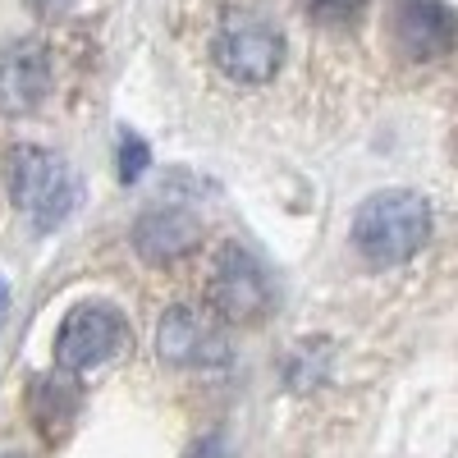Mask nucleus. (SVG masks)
I'll return each instance as SVG.
<instances>
[{
	"label": "nucleus",
	"mask_w": 458,
	"mask_h": 458,
	"mask_svg": "<svg viewBox=\"0 0 458 458\" xmlns=\"http://www.w3.org/2000/svg\"><path fill=\"white\" fill-rule=\"evenodd\" d=\"M142 170H147V142L133 138V133H124V142H120V179L133 183Z\"/></svg>",
	"instance_id": "11"
},
{
	"label": "nucleus",
	"mask_w": 458,
	"mask_h": 458,
	"mask_svg": "<svg viewBox=\"0 0 458 458\" xmlns=\"http://www.w3.org/2000/svg\"><path fill=\"white\" fill-rule=\"evenodd\" d=\"M0 458H23V454H0Z\"/></svg>",
	"instance_id": "16"
},
{
	"label": "nucleus",
	"mask_w": 458,
	"mask_h": 458,
	"mask_svg": "<svg viewBox=\"0 0 458 458\" xmlns=\"http://www.w3.org/2000/svg\"><path fill=\"white\" fill-rule=\"evenodd\" d=\"M28 5H32L37 14H47V10H55V0H28Z\"/></svg>",
	"instance_id": "15"
},
{
	"label": "nucleus",
	"mask_w": 458,
	"mask_h": 458,
	"mask_svg": "<svg viewBox=\"0 0 458 458\" xmlns=\"http://www.w3.org/2000/svg\"><path fill=\"white\" fill-rule=\"evenodd\" d=\"M5 312H10V284H5V276H0V321H5Z\"/></svg>",
	"instance_id": "14"
},
{
	"label": "nucleus",
	"mask_w": 458,
	"mask_h": 458,
	"mask_svg": "<svg viewBox=\"0 0 458 458\" xmlns=\"http://www.w3.org/2000/svg\"><path fill=\"white\" fill-rule=\"evenodd\" d=\"M10 193L14 207L28 216L32 229H55L73 216L79 207V174L64 157L47 147H14V161H10Z\"/></svg>",
	"instance_id": "2"
},
{
	"label": "nucleus",
	"mask_w": 458,
	"mask_h": 458,
	"mask_svg": "<svg viewBox=\"0 0 458 458\" xmlns=\"http://www.w3.org/2000/svg\"><path fill=\"white\" fill-rule=\"evenodd\" d=\"M188 458H229V440L220 431H211V436H202L193 445V454H188Z\"/></svg>",
	"instance_id": "13"
},
{
	"label": "nucleus",
	"mask_w": 458,
	"mask_h": 458,
	"mask_svg": "<svg viewBox=\"0 0 458 458\" xmlns=\"http://www.w3.org/2000/svg\"><path fill=\"white\" fill-rule=\"evenodd\" d=\"M79 390H73V380L64 376H37L32 380V394H28V408H32V422L42 431V440H64L73 417H79Z\"/></svg>",
	"instance_id": "10"
},
{
	"label": "nucleus",
	"mask_w": 458,
	"mask_h": 458,
	"mask_svg": "<svg viewBox=\"0 0 458 458\" xmlns=\"http://www.w3.org/2000/svg\"><path fill=\"white\" fill-rule=\"evenodd\" d=\"M198 243H202V225L188 216V211H174V207L147 211V216L133 225V248H138V257L151 261V266L179 261V257L193 252Z\"/></svg>",
	"instance_id": "9"
},
{
	"label": "nucleus",
	"mask_w": 458,
	"mask_h": 458,
	"mask_svg": "<svg viewBox=\"0 0 458 458\" xmlns=\"http://www.w3.org/2000/svg\"><path fill=\"white\" fill-rule=\"evenodd\" d=\"M157 353L170 367H220L229 358V344L193 308H170L157 330Z\"/></svg>",
	"instance_id": "8"
},
{
	"label": "nucleus",
	"mask_w": 458,
	"mask_h": 458,
	"mask_svg": "<svg viewBox=\"0 0 458 458\" xmlns=\"http://www.w3.org/2000/svg\"><path fill=\"white\" fill-rule=\"evenodd\" d=\"M211 55L225 79L257 88V83H271L276 69L284 64V37L257 10H225L211 32Z\"/></svg>",
	"instance_id": "3"
},
{
	"label": "nucleus",
	"mask_w": 458,
	"mask_h": 458,
	"mask_svg": "<svg viewBox=\"0 0 458 458\" xmlns=\"http://www.w3.org/2000/svg\"><path fill=\"white\" fill-rule=\"evenodd\" d=\"M51 92V51L37 37L0 47V114H32Z\"/></svg>",
	"instance_id": "7"
},
{
	"label": "nucleus",
	"mask_w": 458,
	"mask_h": 458,
	"mask_svg": "<svg viewBox=\"0 0 458 458\" xmlns=\"http://www.w3.org/2000/svg\"><path fill=\"white\" fill-rule=\"evenodd\" d=\"M362 5L367 0H308V14L321 19V23H344V19H353Z\"/></svg>",
	"instance_id": "12"
},
{
	"label": "nucleus",
	"mask_w": 458,
	"mask_h": 458,
	"mask_svg": "<svg viewBox=\"0 0 458 458\" xmlns=\"http://www.w3.org/2000/svg\"><path fill=\"white\" fill-rule=\"evenodd\" d=\"M129 344V321L110 302H79L55 330V367L79 376L110 362Z\"/></svg>",
	"instance_id": "4"
},
{
	"label": "nucleus",
	"mask_w": 458,
	"mask_h": 458,
	"mask_svg": "<svg viewBox=\"0 0 458 458\" xmlns=\"http://www.w3.org/2000/svg\"><path fill=\"white\" fill-rule=\"evenodd\" d=\"M207 298H211V308H216L225 321L252 326V321H261L266 312H271L276 289H271L266 266H261L248 248L229 243V248H220V257H216V266H211Z\"/></svg>",
	"instance_id": "5"
},
{
	"label": "nucleus",
	"mask_w": 458,
	"mask_h": 458,
	"mask_svg": "<svg viewBox=\"0 0 458 458\" xmlns=\"http://www.w3.org/2000/svg\"><path fill=\"white\" fill-rule=\"evenodd\" d=\"M390 42L408 60H440L458 47V14L445 0H399L390 10Z\"/></svg>",
	"instance_id": "6"
},
{
	"label": "nucleus",
	"mask_w": 458,
	"mask_h": 458,
	"mask_svg": "<svg viewBox=\"0 0 458 458\" xmlns=\"http://www.w3.org/2000/svg\"><path fill=\"white\" fill-rule=\"evenodd\" d=\"M431 239V202L408 188L376 193L353 211V248L371 266H403Z\"/></svg>",
	"instance_id": "1"
}]
</instances>
